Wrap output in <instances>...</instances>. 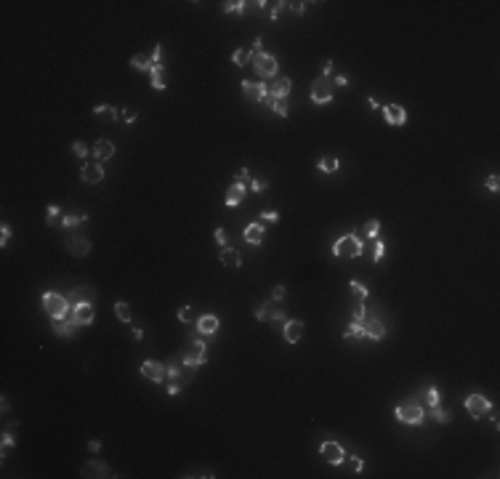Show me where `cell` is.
I'll use <instances>...</instances> for the list:
<instances>
[{"label":"cell","instance_id":"obj_15","mask_svg":"<svg viewBox=\"0 0 500 479\" xmlns=\"http://www.w3.org/2000/svg\"><path fill=\"white\" fill-rule=\"evenodd\" d=\"M242 91L250 101H264L269 96V86L266 83H250V80H242Z\"/></svg>","mask_w":500,"mask_h":479},{"label":"cell","instance_id":"obj_1","mask_svg":"<svg viewBox=\"0 0 500 479\" xmlns=\"http://www.w3.org/2000/svg\"><path fill=\"white\" fill-rule=\"evenodd\" d=\"M362 253H365V245H362L359 234H343V237L335 240L333 245V256L335 258H359Z\"/></svg>","mask_w":500,"mask_h":479},{"label":"cell","instance_id":"obj_37","mask_svg":"<svg viewBox=\"0 0 500 479\" xmlns=\"http://www.w3.org/2000/svg\"><path fill=\"white\" fill-rule=\"evenodd\" d=\"M271 312H274V306H271V303H261V306L255 309V319L266 322V319H271Z\"/></svg>","mask_w":500,"mask_h":479},{"label":"cell","instance_id":"obj_26","mask_svg":"<svg viewBox=\"0 0 500 479\" xmlns=\"http://www.w3.org/2000/svg\"><path fill=\"white\" fill-rule=\"evenodd\" d=\"M245 242L248 245H261V240H264V227L261 224H250V227H245Z\"/></svg>","mask_w":500,"mask_h":479},{"label":"cell","instance_id":"obj_54","mask_svg":"<svg viewBox=\"0 0 500 479\" xmlns=\"http://www.w3.org/2000/svg\"><path fill=\"white\" fill-rule=\"evenodd\" d=\"M160 56H162V46H155V51H152V64H160Z\"/></svg>","mask_w":500,"mask_h":479},{"label":"cell","instance_id":"obj_57","mask_svg":"<svg viewBox=\"0 0 500 479\" xmlns=\"http://www.w3.org/2000/svg\"><path fill=\"white\" fill-rule=\"evenodd\" d=\"M333 83H335V86H346V83H349V77H346V75H338Z\"/></svg>","mask_w":500,"mask_h":479},{"label":"cell","instance_id":"obj_34","mask_svg":"<svg viewBox=\"0 0 500 479\" xmlns=\"http://www.w3.org/2000/svg\"><path fill=\"white\" fill-rule=\"evenodd\" d=\"M232 61H234L237 67H245L248 61H250V51H248V48H237L234 53H232Z\"/></svg>","mask_w":500,"mask_h":479},{"label":"cell","instance_id":"obj_41","mask_svg":"<svg viewBox=\"0 0 500 479\" xmlns=\"http://www.w3.org/2000/svg\"><path fill=\"white\" fill-rule=\"evenodd\" d=\"M375 240V237H373ZM383 253H386V245L380 240H375V245H373V261H380L383 258Z\"/></svg>","mask_w":500,"mask_h":479},{"label":"cell","instance_id":"obj_21","mask_svg":"<svg viewBox=\"0 0 500 479\" xmlns=\"http://www.w3.org/2000/svg\"><path fill=\"white\" fill-rule=\"evenodd\" d=\"M90 155H93L99 162H104V160H109V157L115 155V144L107 142V139H99V142L93 144V149H90Z\"/></svg>","mask_w":500,"mask_h":479},{"label":"cell","instance_id":"obj_50","mask_svg":"<svg viewBox=\"0 0 500 479\" xmlns=\"http://www.w3.org/2000/svg\"><path fill=\"white\" fill-rule=\"evenodd\" d=\"M179 319H181V322H189V319H192V309L189 306H181L179 309Z\"/></svg>","mask_w":500,"mask_h":479},{"label":"cell","instance_id":"obj_10","mask_svg":"<svg viewBox=\"0 0 500 479\" xmlns=\"http://www.w3.org/2000/svg\"><path fill=\"white\" fill-rule=\"evenodd\" d=\"M320 453H322V458H325L330 466H340L346 461V450L340 447L338 442H322Z\"/></svg>","mask_w":500,"mask_h":479},{"label":"cell","instance_id":"obj_9","mask_svg":"<svg viewBox=\"0 0 500 479\" xmlns=\"http://www.w3.org/2000/svg\"><path fill=\"white\" fill-rule=\"evenodd\" d=\"M67 253L75 258H85L90 253V240L83 237V234H70L67 237Z\"/></svg>","mask_w":500,"mask_h":479},{"label":"cell","instance_id":"obj_35","mask_svg":"<svg viewBox=\"0 0 500 479\" xmlns=\"http://www.w3.org/2000/svg\"><path fill=\"white\" fill-rule=\"evenodd\" d=\"M271 112H277L280 117H287V115H290V106H287V99H274V104H271Z\"/></svg>","mask_w":500,"mask_h":479},{"label":"cell","instance_id":"obj_28","mask_svg":"<svg viewBox=\"0 0 500 479\" xmlns=\"http://www.w3.org/2000/svg\"><path fill=\"white\" fill-rule=\"evenodd\" d=\"M93 115L96 117H104V120H120V112H117L115 106H109V104H99L93 109Z\"/></svg>","mask_w":500,"mask_h":479},{"label":"cell","instance_id":"obj_42","mask_svg":"<svg viewBox=\"0 0 500 479\" xmlns=\"http://www.w3.org/2000/svg\"><path fill=\"white\" fill-rule=\"evenodd\" d=\"M351 317H354L357 322H362V319H365V303H362V301L354 303V309H351Z\"/></svg>","mask_w":500,"mask_h":479},{"label":"cell","instance_id":"obj_53","mask_svg":"<svg viewBox=\"0 0 500 479\" xmlns=\"http://www.w3.org/2000/svg\"><path fill=\"white\" fill-rule=\"evenodd\" d=\"M213 237H215V242H218L221 248H226V232H224V229H215Z\"/></svg>","mask_w":500,"mask_h":479},{"label":"cell","instance_id":"obj_48","mask_svg":"<svg viewBox=\"0 0 500 479\" xmlns=\"http://www.w3.org/2000/svg\"><path fill=\"white\" fill-rule=\"evenodd\" d=\"M487 189H490V192H498V189H500V178H498V173H492V176L487 178Z\"/></svg>","mask_w":500,"mask_h":479},{"label":"cell","instance_id":"obj_30","mask_svg":"<svg viewBox=\"0 0 500 479\" xmlns=\"http://www.w3.org/2000/svg\"><path fill=\"white\" fill-rule=\"evenodd\" d=\"M130 67H133V70H139V72H149V70H152V59H149V56H144V53H139V56H133V59H130Z\"/></svg>","mask_w":500,"mask_h":479},{"label":"cell","instance_id":"obj_51","mask_svg":"<svg viewBox=\"0 0 500 479\" xmlns=\"http://www.w3.org/2000/svg\"><path fill=\"white\" fill-rule=\"evenodd\" d=\"M237 181H240V184L250 181V171H248V168H240V171H237Z\"/></svg>","mask_w":500,"mask_h":479},{"label":"cell","instance_id":"obj_8","mask_svg":"<svg viewBox=\"0 0 500 479\" xmlns=\"http://www.w3.org/2000/svg\"><path fill=\"white\" fill-rule=\"evenodd\" d=\"M465 410L471 413V418H484V413L492 410V402L484 399V394H468L465 397Z\"/></svg>","mask_w":500,"mask_h":479},{"label":"cell","instance_id":"obj_33","mask_svg":"<svg viewBox=\"0 0 500 479\" xmlns=\"http://www.w3.org/2000/svg\"><path fill=\"white\" fill-rule=\"evenodd\" d=\"M362 234H365V237H378L380 234V221L378 218H370V221L362 227Z\"/></svg>","mask_w":500,"mask_h":479},{"label":"cell","instance_id":"obj_36","mask_svg":"<svg viewBox=\"0 0 500 479\" xmlns=\"http://www.w3.org/2000/svg\"><path fill=\"white\" fill-rule=\"evenodd\" d=\"M245 5L242 0H229V3H224V11L226 14H245Z\"/></svg>","mask_w":500,"mask_h":479},{"label":"cell","instance_id":"obj_38","mask_svg":"<svg viewBox=\"0 0 500 479\" xmlns=\"http://www.w3.org/2000/svg\"><path fill=\"white\" fill-rule=\"evenodd\" d=\"M439 399H442L439 389H436V386H431L429 391H426V408H434V405H439Z\"/></svg>","mask_w":500,"mask_h":479},{"label":"cell","instance_id":"obj_29","mask_svg":"<svg viewBox=\"0 0 500 479\" xmlns=\"http://www.w3.org/2000/svg\"><path fill=\"white\" fill-rule=\"evenodd\" d=\"M115 314H117V319H120L123 325H128L130 319H133V312H130V306L125 301H117L115 303Z\"/></svg>","mask_w":500,"mask_h":479},{"label":"cell","instance_id":"obj_24","mask_svg":"<svg viewBox=\"0 0 500 479\" xmlns=\"http://www.w3.org/2000/svg\"><path fill=\"white\" fill-rule=\"evenodd\" d=\"M149 83H152V88H157V91H165V86H168L165 67H162V64H152V70H149Z\"/></svg>","mask_w":500,"mask_h":479},{"label":"cell","instance_id":"obj_18","mask_svg":"<svg viewBox=\"0 0 500 479\" xmlns=\"http://www.w3.org/2000/svg\"><path fill=\"white\" fill-rule=\"evenodd\" d=\"M72 317H75V322L80 325V328H88L90 322H93V306L90 303H77V306H72Z\"/></svg>","mask_w":500,"mask_h":479},{"label":"cell","instance_id":"obj_60","mask_svg":"<svg viewBox=\"0 0 500 479\" xmlns=\"http://www.w3.org/2000/svg\"><path fill=\"white\" fill-rule=\"evenodd\" d=\"M88 447H90V450H93V453H96V450H101V442H96V439H93V442H90Z\"/></svg>","mask_w":500,"mask_h":479},{"label":"cell","instance_id":"obj_19","mask_svg":"<svg viewBox=\"0 0 500 479\" xmlns=\"http://www.w3.org/2000/svg\"><path fill=\"white\" fill-rule=\"evenodd\" d=\"M54 333L56 336H61V338H70L72 333H75V328H77V322H75V317H72V312L67 314V317H61V319H54Z\"/></svg>","mask_w":500,"mask_h":479},{"label":"cell","instance_id":"obj_40","mask_svg":"<svg viewBox=\"0 0 500 479\" xmlns=\"http://www.w3.org/2000/svg\"><path fill=\"white\" fill-rule=\"evenodd\" d=\"M354 336H362V322H357V319L343 330V338H354Z\"/></svg>","mask_w":500,"mask_h":479},{"label":"cell","instance_id":"obj_13","mask_svg":"<svg viewBox=\"0 0 500 479\" xmlns=\"http://www.w3.org/2000/svg\"><path fill=\"white\" fill-rule=\"evenodd\" d=\"M362 336L370 338V341H380V338L386 336V325L383 319H362Z\"/></svg>","mask_w":500,"mask_h":479},{"label":"cell","instance_id":"obj_5","mask_svg":"<svg viewBox=\"0 0 500 479\" xmlns=\"http://www.w3.org/2000/svg\"><path fill=\"white\" fill-rule=\"evenodd\" d=\"M394 415H396V421H402V424L418 426V424H423V415H426V410L420 408L418 402H405V405H396Z\"/></svg>","mask_w":500,"mask_h":479},{"label":"cell","instance_id":"obj_49","mask_svg":"<svg viewBox=\"0 0 500 479\" xmlns=\"http://www.w3.org/2000/svg\"><path fill=\"white\" fill-rule=\"evenodd\" d=\"M8 240H11V227H8V224H3V229H0V245H5Z\"/></svg>","mask_w":500,"mask_h":479},{"label":"cell","instance_id":"obj_27","mask_svg":"<svg viewBox=\"0 0 500 479\" xmlns=\"http://www.w3.org/2000/svg\"><path fill=\"white\" fill-rule=\"evenodd\" d=\"M317 168H320L322 173H335V171L340 168V160H338L335 155H325L320 162H317Z\"/></svg>","mask_w":500,"mask_h":479},{"label":"cell","instance_id":"obj_7","mask_svg":"<svg viewBox=\"0 0 500 479\" xmlns=\"http://www.w3.org/2000/svg\"><path fill=\"white\" fill-rule=\"evenodd\" d=\"M141 375L144 378H149V381H155V383H162L168 378V365L165 362H157V359H144L141 362Z\"/></svg>","mask_w":500,"mask_h":479},{"label":"cell","instance_id":"obj_16","mask_svg":"<svg viewBox=\"0 0 500 479\" xmlns=\"http://www.w3.org/2000/svg\"><path fill=\"white\" fill-rule=\"evenodd\" d=\"M282 336H285L287 343H298L304 338V322L301 319H285V328H282Z\"/></svg>","mask_w":500,"mask_h":479},{"label":"cell","instance_id":"obj_17","mask_svg":"<svg viewBox=\"0 0 500 479\" xmlns=\"http://www.w3.org/2000/svg\"><path fill=\"white\" fill-rule=\"evenodd\" d=\"M96 298V290L93 287H75V290L67 293V301H70V306H77V303H93Z\"/></svg>","mask_w":500,"mask_h":479},{"label":"cell","instance_id":"obj_12","mask_svg":"<svg viewBox=\"0 0 500 479\" xmlns=\"http://www.w3.org/2000/svg\"><path fill=\"white\" fill-rule=\"evenodd\" d=\"M80 477L90 479V477H117V474H112L109 466L101 463V461H85V463L80 466Z\"/></svg>","mask_w":500,"mask_h":479},{"label":"cell","instance_id":"obj_39","mask_svg":"<svg viewBox=\"0 0 500 479\" xmlns=\"http://www.w3.org/2000/svg\"><path fill=\"white\" fill-rule=\"evenodd\" d=\"M83 221H85V216H75V213H72V216H64V218H61V227L72 229V227H77V224H83Z\"/></svg>","mask_w":500,"mask_h":479},{"label":"cell","instance_id":"obj_25","mask_svg":"<svg viewBox=\"0 0 500 479\" xmlns=\"http://www.w3.org/2000/svg\"><path fill=\"white\" fill-rule=\"evenodd\" d=\"M221 264H224L226 269H237L242 264V258H240V250L237 248H221Z\"/></svg>","mask_w":500,"mask_h":479},{"label":"cell","instance_id":"obj_44","mask_svg":"<svg viewBox=\"0 0 500 479\" xmlns=\"http://www.w3.org/2000/svg\"><path fill=\"white\" fill-rule=\"evenodd\" d=\"M14 444H16V439H14V434H11V431H3V455H5V453H8V450H11V447H14Z\"/></svg>","mask_w":500,"mask_h":479},{"label":"cell","instance_id":"obj_2","mask_svg":"<svg viewBox=\"0 0 500 479\" xmlns=\"http://www.w3.org/2000/svg\"><path fill=\"white\" fill-rule=\"evenodd\" d=\"M43 309H45V314H48L51 319H61V317H67V314L72 312L67 296H61V293H45L43 296Z\"/></svg>","mask_w":500,"mask_h":479},{"label":"cell","instance_id":"obj_45","mask_svg":"<svg viewBox=\"0 0 500 479\" xmlns=\"http://www.w3.org/2000/svg\"><path fill=\"white\" fill-rule=\"evenodd\" d=\"M72 149H75V155L80 157V160H85V157H88V146H85L83 142H75V144H72Z\"/></svg>","mask_w":500,"mask_h":479},{"label":"cell","instance_id":"obj_46","mask_svg":"<svg viewBox=\"0 0 500 479\" xmlns=\"http://www.w3.org/2000/svg\"><path fill=\"white\" fill-rule=\"evenodd\" d=\"M269 187V181H264V178H250V189L253 192H264Z\"/></svg>","mask_w":500,"mask_h":479},{"label":"cell","instance_id":"obj_6","mask_svg":"<svg viewBox=\"0 0 500 479\" xmlns=\"http://www.w3.org/2000/svg\"><path fill=\"white\" fill-rule=\"evenodd\" d=\"M208 362V346L202 341H195V343H189V349H186V354L181 357V365L184 368H189V370H195V368H200V365H205Z\"/></svg>","mask_w":500,"mask_h":479},{"label":"cell","instance_id":"obj_55","mask_svg":"<svg viewBox=\"0 0 500 479\" xmlns=\"http://www.w3.org/2000/svg\"><path fill=\"white\" fill-rule=\"evenodd\" d=\"M322 75H325V77H330V75H333V61H330V59L322 64Z\"/></svg>","mask_w":500,"mask_h":479},{"label":"cell","instance_id":"obj_47","mask_svg":"<svg viewBox=\"0 0 500 479\" xmlns=\"http://www.w3.org/2000/svg\"><path fill=\"white\" fill-rule=\"evenodd\" d=\"M181 389H184V386H181L179 381H173V378H170V383H168V386H165V391L170 394V397H176V394H179Z\"/></svg>","mask_w":500,"mask_h":479},{"label":"cell","instance_id":"obj_32","mask_svg":"<svg viewBox=\"0 0 500 479\" xmlns=\"http://www.w3.org/2000/svg\"><path fill=\"white\" fill-rule=\"evenodd\" d=\"M349 287H351V293H354V296H357V301H365V298L370 296V290H367V287L362 285L359 280H351V283H349Z\"/></svg>","mask_w":500,"mask_h":479},{"label":"cell","instance_id":"obj_22","mask_svg":"<svg viewBox=\"0 0 500 479\" xmlns=\"http://www.w3.org/2000/svg\"><path fill=\"white\" fill-rule=\"evenodd\" d=\"M215 330H218V317L215 314H202L197 319V333L200 336H213Z\"/></svg>","mask_w":500,"mask_h":479},{"label":"cell","instance_id":"obj_14","mask_svg":"<svg viewBox=\"0 0 500 479\" xmlns=\"http://www.w3.org/2000/svg\"><path fill=\"white\" fill-rule=\"evenodd\" d=\"M383 117L389 125H405L407 123V109L399 104H386L383 106Z\"/></svg>","mask_w":500,"mask_h":479},{"label":"cell","instance_id":"obj_43","mask_svg":"<svg viewBox=\"0 0 500 479\" xmlns=\"http://www.w3.org/2000/svg\"><path fill=\"white\" fill-rule=\"evenodd\" d=\"M261 221H264V224H277V221H280V213H277V211H264V213H261Z\"/></svg>","mask_w":500,"mask_h":479},{"label":"cell","instance_id":"obj_20","mask_svg":"<svg viewBox=\"0 0 500 479\" xmlns=\"http://www.w3.org/2000/svg\"><path fill=\"white\" fill-rule=\"evenodd\" d=\"M245 195H248V189H245V184H240V181H234L229 189H226V208H237L242 200H245Z\"/></svg>","mask_w":500,"mask_h":479},{"label":"cell","instance_id":"obj_59","mask_svg":"<svg viewBox=\"0 0 500 479\" xmlns=\"http://www.w3.org/2000/svg\"><path fill=\"white\" fill-rule=\"evenodd\" d=\"M136 120V112H125V123H133Z\"/></svg>","mask_w":500,"mask_h":479},{"label":"cell","instance_id":"obj_3","mask_svg":"<svg viewBox=\"0 0 500 479\" xmlns=\"http://www.w3.org/2000/svg\"><path fill=\"white\" fill-rule=\"evenodd\" d=\"M333 96H335L333 77H325V75L314 77V83H311V101L314 104H330Z\"/></svg>","mask_w":500,"mask_h":479},{"label":"cell","instance_id":"obj_58","mask_svg":"<svg viewBox=\"0 0 500 479\" xmlns=\"http://www.w3.org/2000/svg\"><path fill=\"white\" fill-rule=\"evenodd\" d=\"M351 466H354V471H362V466H365V463H362L359 458H351Z\"/></svg>","mask_w":500,"mask_h":479},{"label":"cell","instance_id":"obj_52","mask_svg":"<svg viewBox=\"0 0 500 479\" xmlns=\"http://www.w3.org/2000/svg\"><path fill=\"white\" fill-rule=\"evenodd\" d=\"M282 298H285V287L277 285L274 290H271V301H282Z\"/></svg>","mask_w":500,"mask_h":479},{"label":"cell","instance_id":"obj_4","mask_svg":"<svg viewBox=\"0 0 500 479\" xmlns=\"http://www.w3.org/2000/svg\"><path fill=\"white\" fill-rule=\"evenodd\" d=\"M250 59H253V70L258 72V77H264V80H269V77H277V72H280V64H277V59L271 53H250Z\"/></svg>","mask_w":500,"mask_h":479},{"label":"cell","instance_id":"obj_56","mask_svg":"<svg viewBox=\"0 0 500 479\" xmlns=\"http://www.w3.org/2000/svg\"><path fill=\"white\" fill-rule=\"evenodd\" d=\"M287 5H290L295 14H304V5H306V3H287Z\"/></svg>","mask_w":500,"mask_h":479},{"label":"cell","instance_id":"obj_31","mask_svg":"<svg viewBox=\"0 0 500 479\" xmlns=\"http://www.w3.org/2000/svg\"><path fill=\"white\" fill-rule=\"evenodd\" d=\"M429 410H431V415H434V421H439V424H450L452 421V413L445 410V408H439V405H434V408H429Z\"/></svg>","mask_w":500,"mask_h":479},{"label":"cell","instance_id":"obj_23","mask_svg":"<svg viewBox=\"0 0 500 479\" xmlns=\"http://www.w3.org/2000/svg\"><path fill=\"white\" fill-rule=\"evenodd\" d=\"M290 91H293V80H290V77H277L274 86L269 88V93L274 96V99H287Z\"/></svg>","mask_w":500,"mask_h":479},{"label":"cell","instance_id":"obj_11","mask_svg":"<svg viewBox=\"0 0 500 479\" xmlns=\"http://www.w3.org/2000/svg\"><path fill=\"white\" fill-rule=\"evenodd\" d=\"M104 176H107V173H104V165H101L99 160H93V162H83L80 178H83L85 184H99Z\"/></svg>","mask_w":500,"mask_h":479}]
</instances>
